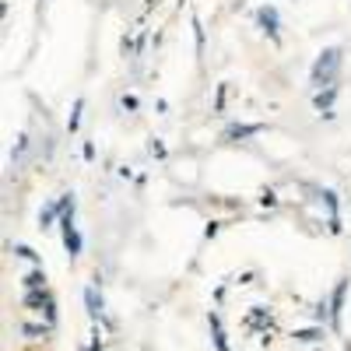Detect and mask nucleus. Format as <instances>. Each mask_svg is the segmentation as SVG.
Here are the masks:
<instances>
[{
	"instance_id": "obj_5",
	"label": "nucleus",
	"mask_w": 351,
	"mask_h": 351,
	"mask_svg": "<svg viewBox=\"0 0 351 351\" xmlns=\"http://www.w3.org/2000/svg\"><path fill=\"white\" fill-rule=\"evenodd\" d=\"M263 130V123H232V127H225L221 130V141L225 144H243V141H250V137H260Z\"/></svg>"
},
{
	"instance_id": "obj_4",
	"label": "nucleus",
	"mask_w": 351,
	"mask_h": 351,
	"mask_svg": "<svg viewBox=\"0 0 351 351\" xmlns=\"http://www.w3.org/2000/svg\"><path fill=\"white\" fill-rule=\"evenodd\" d=\"M256 28H260V32L267 36L274 46H281V14H278V8H271V4L256 8Z\"/></svg>"
},
{
	"instance_id": "obj_9",
	"label": "nucleus",
	"mask_w": 351,
	"mask_h": 351,
	"mask_svg": "<svg viewBox=\"0 0 351 351\" xmlns=\"http://www.w3.org/2000/svg\"><path fill=\"white\" fill-rule=\"evenodd\" d=\"M84 309H88V316H92V324H99V319L106 316V309H102V291H99V285H88V288H84Z\"/></svg>"
},
{
	"instance_id": "obj_6",
	"label": "nucleus",
	"mask_w": 351,
	"mask_h": 351,
	"mask_svg": "<svg viewBox=\"0 0 351 351\" xmlns=\"http://www.w3.org/2000/svg\"><path fill=\"white\" fill-rule=\"evenodd\" d=\"M341 95V84H330V88H319V92H313V109L319 116H327V120H334V102Z\"/></svg>"
},
{
	"instance_id": "obj_22",
	"label": "nucleus",
	"mask_w": 351,
	"mask_h": 351,
	"mask_svg": "<svg viewBox=\"0 0 351 351\" xmlns=\"http://www.w3.org/2000/svg\"><path fill=\"white\" fill-rule=\"evenodd\" d=\"M120 106H123V109H130V112H134V109H137V106H141V102H137V95H123V102H120Z\"/></svg>"
},
{
	"instance_id": "obj_15",
	"label": "nucleus",
	"mask_w": 351,
	"mask_h": 351,
	"mask_svg": "<svg viewBox=\"0 0 351 351\" xmlns=\"http://www.w3.org/2000/svg\"><path fill=\"white\" fill-rule=\"evenodd\" d=\"M81 112H84V99H77L74 109H71V116H67V134H77V127H81Z\"/></svg>"
},
{
	"instance_id": "obj_19",
	"label": "nucleus",
	"mask_w": 351,
	"mask_h": 351,
	"mask_svg": "<svg viewBox=\"0 0 351 351\" xmlns=\"http://www.w3.org/2000/svg\"><path fill=\"white\" fill-rule=\"evenodd\" d=\"M84 351H106V348H102V330H99V324L92 327V344H88Z\"/></svg>"
},
{
	"instance_id": "obj_17",
	"label": "nucleus",
	"mask_w": 351,
	"mask_h": 351,
	"mask_svg": "<svg viewBox=\"0 0 351 351\" xmlns=\"http://www.w3.org/2000/svg\"><path fill=\"white\" fill-rule=\"evenodd\" d=\"M11 253H14V256H25V260H32V263H39V253H36L32 246H25V243H14Z\"/></svg>"
},
{
	"instance_id": "obj_11",
	"label": "nucleus",
	"mask_w": 351,
	"mask_h": 351,
	"mask_svg": "<svg viewBox=\"0 0 351 351\" xmlns=\"http://www.w3.org/2000/svg\"><path fill=\"white\" fill-rule=\"evenodd\" d=\"M60 215H64V204L60 200H49L46 208L39 211V228H53V221H60Z\"/></svg>"
},
{
	"instance_id": "obj_21",
	"label": "nucleus",
	"mask_w": 351,
	"mask_h": 351,
	"mask_svg": "<svg viewBox=\"0 0 351 351\" xmlns=\"http://www.w3.org/2000/svg\"><path fill=\"white\" fill-rule=\"evenodd\" d=\"M225 92H228V88H225V84H218V99H215V109H218V112L225 109Z\"/></svg>"
},
{
	"instance_id": "obj_1",
	"label": "nucleus",
	"mask_w": 351,
	"mask_h": 351,
	"mask_svg": "<svg viewBox=\"0 0 351 351\" xmlns=\"http://www.w3.org/2000/svg\"><path fill=\"white\" fill-rule=\"evenodd\" d=\"M341 67H344V49H341V46H327V49L313 60V67H309L313 92H319V88H330V84H341Z\"/></svg>"
},
{
	"instance_id": "obj_12",
	"label": "nucleus",
	"mask_w": 351,
	"mask_h": 351,
	"mask_svg": "<svg viewBox=\"0 0 351 351\" xmlns=\"http://www.w3.org/2000/svg\"><path fill=\"white\" fill-rule=\"evenodd\" d=\"M21 285H25V291H36V288H46V271H43V263H36V267L28 271L25 278H21Z\"/></svg>"
},
{
	"instance_id": "obj_13",
	"label": "nucleus",
	"mask_w": 351,
	"mask_h": 351,
	"mask_svg": "<svg viewBox=\"0 0 351 351\" xmlns=\"http://www.w3.org/2000/svg\"><path fill=\"white\" fill-rule=\"evenodd\" d=\"M21 334L28 341H46L53 334V324H21Z\"/></svg>"
},
{
	"instance_id": "obj_18",
	"label": "nucleus",
	"mask_w": 351,
	"mask_h": 351,
	"mask_svg": "<svg viewBox=\"0 0 351 351\" xmlns=\"http://www.w3.org/2000/svg\"><path fill=\"white\" fill-rule=\"evenodd\" d=\"M256 200H260V204H263V208H278V193H274V190H271V186H263V190H260V197H256Z\"/></svg>"
},
{
	"instance_id": "obj_20",
	"label": "nucleus",
	"mask_w": 351,
	"mask_h": 351,
	"mask_svg": "<svg viewBox=\"0 0 351 351\" xmlns=\"http://www.w3.org/2000/svg\"><path fill=\"white\" fill-rule=\"evenodd\" d=\"M148 152H152L155 158H165V144H162V141H152V144H148Z\"/></svg>"
},
{
	"instance_id": "obj_3",
	"label": "nucleus",
	"mask_w": 351,
	"mask_h": 351,
	"mask_svg": "<svg viewBox=\"0 0 351 351\" xmlns=\"http://www.w3.org/2000/svg\"><path fill=\"white\" fill-rule=\"evenodd\" d=\"M60 236H64L67 256H71V260L81 256L84 243H81V232H77V225H74V204H71V208H64V215H60Z\"/></svg>"
},
{
	"instance_id": "obj_10",
	"label": "nucleus",
	"mask_w": 351,
	"mask_h": 351,
	"mask_svg": "<svg viewBox=\"0 0 351 351\" xmlns=\"http://www.w3.org/2000/svg\"><path fill=\"white\" fill-rule=\"evenodd\" d=\"M208 327H211V341H215V348H218V351H232V348H228V334H225V327H221V316H218V313L208 316Z\"/></svg>"
},
{
	"instance_id": "obj_16",
	"label": "nucleus",
	"mask_w": 351,
	"mask_h": 351,
	"mask_svg": "<svg viewBox=\"0 0 351 351\" xmlns=\"http://www.w3.org/2000/svg\"><path fill=\"white\" fill-rule=\"evenodd\" d=\"M28 144H32V141H28V137L21 134V137H18V144H14V152H11V165H14V169L21 165V158H25V152H28Z\"/></svg>"
},
{
	"instance_id": "obj_7",
	"label": "nucleus",
	"mask_w": 351,
	"mask_h": 351,
	"mask_svg": "<svg viewBox=\"0 0 351 351\" xmlns=\"http://www.w3.org/2000/svg\"><path fill=\"white\" fill-rule=\"evenodd\" d=\"M344 295H348V278H341L330 291V327L341 330V316H344Z\"/></svg>"
},
{
	"instance_id": "obj_14",
	"label": "nucleus",
	"mask_w": 351,
	"mask_h": 351,
	"mask_svg": "<svg viewBox=\"0 0 351 351\" xmlns=\"http://www.w3.org/2000/svg\"><path fill=\"white\" fill-rule=\"evenodd\" d=\"M299 344H316V341H324V327H302V330H295L291 334Z\"/></svg>"
},
{
	"instance_id": "obj_8",
	"label": "nucleus",
	"mask_w": 351,
	"mask_h": 351,
	"mask_svg": "<svg viewBox=\"0 0 351 351\" xmlns=\"http://www.w3.org/2000/svg\"><path fill=\"white\" fill-rule=\"evenodd\" d=\"M246 327H250V330H263V334L274 330V313H271V306H253Z\"/></svg>"
},
{
	"instance_id": "obj_2",
	"label": "nucleus",
	"mask_w": 351,
	"mask_h": 351,
	"mask_svg": "<svg viewBox=\"0 0 351 351\" xmlns=\"http://www.w3.org/2000/svg\"><path fill=\"white\" fill-rule=\"evenodd\" d=\"M21 302H25V309H32V313L46 316V324H53V327H56V299H53V291H49V288L25 291Z\"/></svg>"
}]
</instances>
